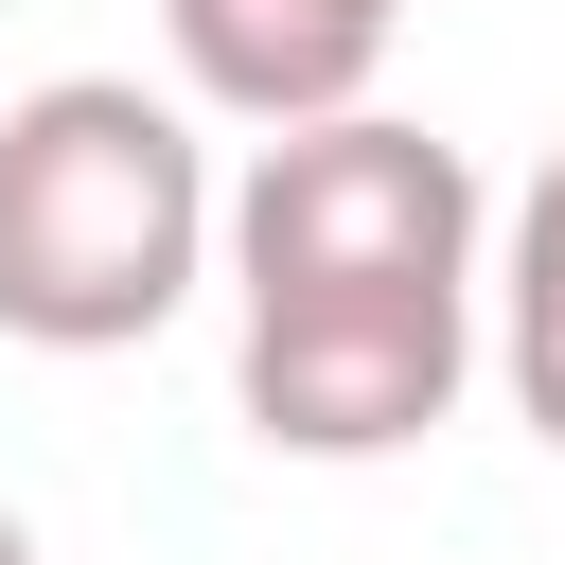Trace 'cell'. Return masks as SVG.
Returning a JSON list of instances; mask_svg holds the SVG:
<instances>
[{
    "label": "cell",
    "mask_w": 565,
    "mask_h": 565,
    "mask_svg": "<svg viewBox=\"0 0 565 565\" xmlns=\"http://www.w3.org/2000/svg\"><path fill=\"white\" fill-rule=\"evenodd\" d=\"M0 565H35V530H18V512H0Z\"/></svg>",
    "instance_id": "5b68a950"
},
{
    "label": "cell",
    "mask_w": 565,
    "mask_h": 565,
    "mask_svg": "<svg viewBox=\"0 0 565 565\" xmlns=\"http://www.w3.org/2000/svg\"><path fill=\"white\" fill-rule=\"evenodd\" d=\"M494 371H512V424L565 441V141L530 159V194L494 230Z\"/></svg>",
    "instance_id": "277c9868"
},
{
    "label": "cell",
    "mask_w": 565,
    "mask_h": 565,
    "mask_svg": "<svg viewBox=\"0 0 565 565\" xmlns=\"http://www.w3.org/2000/svg\"><path fill=\"white\" fill-rule=\"evenodd\" d=\"M230 265L212 141L141 71H53L0 106V335L18 353H141Z\"/></svg>",
    "instance_id": "7a4b0ae2"
},
{
    "label": "cell",
    "mask_w": 565,
    "mask_h": 565,
    "mask_svg": "<svg viewBox=\"0 0 565 565\" xmlns=\"http://www.w3.org/2000/svg\"><path fill=\"white\" fill-rule=\"evenodd\" d=\"M388 18H406V0H159L177 88H194V106H230V124H265V141L353 124V106H371V71H388Z\"/></svg>",
    "instance_id": "3957f363"
},
{
    "label": "cell",
    "mask_w": 565,
    "mask_h": 565,
    "mask_svg": "<svg viewBox=\"0 0 565 565\" xmlns=\"http://www.w3.org/2000/svg\"><path fill=\"white\" fill-rule=\"evenodd\" d=\"M494 335L477 159L353 106L230 177V406L265 459H406Z\"/></svg>",
    "instance_id": "6da1fadb"
}]
</instances>
